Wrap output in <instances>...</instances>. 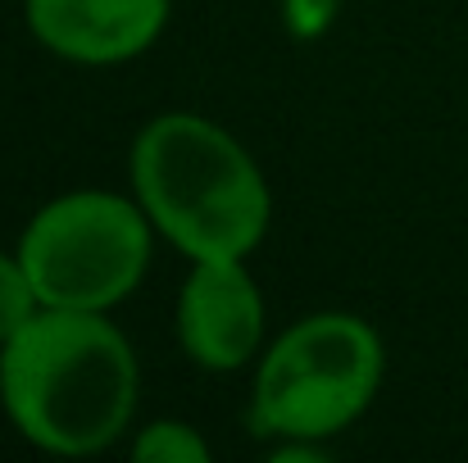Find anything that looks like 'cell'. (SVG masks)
Here are the masks:
<instances>
[{
  "instance_id": "cell-1",
  "label": "cell",
  "mask_w": 468,
  "mask_h": 463,
  "mask_svg": "<svg viewBox=\"0 0 468 463\" xmlns=\"http://www.w3.org/2000/svg\"><path fill=\"white\" fill-rule=\"evenodd\" d=\"M0 400L32 446L50 455H96L133 423V345L91 309L41 305L0 345Z\"/></svg>"
},
{
  "instance_id": "cell-2",
  "label": "cell",
  "mask_w": 468,
  "mask_h": 463,
  "mask_svg": "<svg viewBox=\"0 0 468 463\" xmlns=\"http://www.w3.org/2000/svg\"><path fill=\"white\" fill-rule=\"evenodd\" d=\"M146 218L186 259H246L269 227V186L218 123L164 114L133 146Z\"/></svg>"
},
{
  "instance_id": "cell-3",
  "label": "cell",
  "mask_w": 468,
  "mask_h": 463,
  "mask_svg": "<svg viewBox=\"0 0 468 463\" xmlns=\"http://www.w3.org/2000/svg\"><path fill=\"white\" fill-rule=\"evenodd\" d=\"M382 382V341L350 313H314L282 331L255 377V427L318 441L355 423Z\"/></svg>"
},
{
  "instance_id": "cell-4",
  "label": "cell",
  "mask_w": 468,
  "mask_h": 463,
  "mask_svg": "<svg viewBox=\"0 0 468 463\" xmlns=\"http://www.w3.org/2000/svg\"><path fill=\"white\" fill-rule=\"evenodd\" d=\"M18 259L46 309L105 313L128 300L151 264V218L110 191H73L37 209Z\"/></svg>"
},
{
  "instance_id": "cell-5",
  "label": "cell",
  "mask_w": 468,
  "mask_h": 463,
  "mask_svg": "<svg viewBox=\"0 0 468 463\" xmlns=\"http://www.w3.org/2000/svg\"><path fill=\"white\" fill-rule=\"evenodd\" d=\"M182 350L214 373L241 368L264 336V300L246 259H196L177 300Z\"/></svg>"
},
{
  "instance_id": "cell-6",
  "label": "cell",
  "mask_w": 468,
  "mask_h": 463,
  "mask_svg": "<svg viewBox=\"0 0 468 463\" xmlns=\"http://www.w3.org/2000/svg\"><path fill=\"white\" fill-rule=\"evenodd\" d=\"M168 0H27L32 37L73 64H123L155 46Z\"/></svg>"
},
{
  "instance_id": "cell-7",
  "label": "cell",
  "mask_w": 468,
  "mask_h": 463,
  "mask_svg": "<svg viewBox=\"0 0 468 463\" xmlns=\"http://www.w3.org/2000/svg\"><path fill=\"white\" fill-rule=\"evenodd\" d=\"M133 459L142 463H209V446L186 423H151L133 441Z\"/></svg>"
},
{
  "instance_id": "cell-8",
  "label": "cell",
  "mask_w": 468,
  "mask_h": 463,
  "mask_svg": "<svg viewBox=\"0 0 468 463\" xmlns=\"http://www.w3.org/2000/svg\"><path fill=\"white\" fill-rule=\"evenodd\" d=\"M37 309H41V300H37V287H32L23 259H18V255H14V259L0 255V345H5L14 331H23Z\"/></svg>"
},
{
  "instance_id": "cell-9",
  "label": "cell",
  "mask_w": 468,
  "mask_h": 463,
  "mask_svg": "<svg viewBox=\"0 0 468 463\" xmlns=\"http://www.w3.org/2000/svg\"><path fill=\"white\" fill-rule=\"evenodd\" d=\"M336 9H341V0H282L287 27H292V37H301V41L323 37V32L332 27Z\"/></svg>"
}]
</instances>
